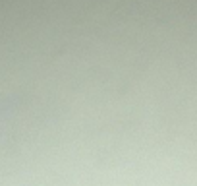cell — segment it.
<instances>
[{"instance_id": "6da1fadb", "label": "cell", "mask_w": 197, "mask_h": 186, "mask_svg": "<svg viewBox=\"0 0 197 186\" xmlns=\"http://www.w3.org/2000/svg\"><path fill=\"white\" fill-rule=\"evenodd\" d=\"M110 45H112V39H110ZM112 53H114V47H112ZM116 60V56H114ZM116 70H118V64H116ZM118 78H120V72H118ZM120 85H122V80H120ZM122 95H124V89H122ZM124 105H126V99H124ZM126 112H128V107H126ZM128 122H129V116H128ZM129 132H131V126H129Z\"/></svg>"}, {"instance_id": "7a4b0ae2", "label": "cell", "mask_w": 197, "mask_h": 186, "mask_svg": "<svg viewBox=\"0 0 197 186\" xmlns=\"http://www.w3.org/2000/svg\"><path fill=\"white\" fill-rule=\"evenodd\" d=\"M112 45H114V39H112ZM114 53H116V47H114ZM116 60H118V54H116ZM118 68H120V64H118ZM120 78H122V72H120ZM122 85H124V80H122ZM124 95H126V89H124ZM126 103H128V99H126ZM128 112H129V107H128ZM129 122H131V116H129Z\"/></svg>"}]
</instances>
